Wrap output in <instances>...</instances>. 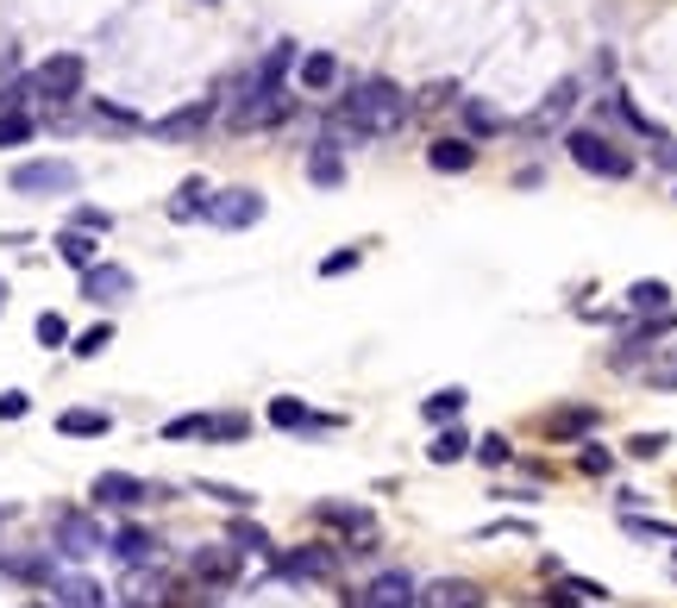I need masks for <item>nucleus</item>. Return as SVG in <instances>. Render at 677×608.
<instances>
[{
  "label": "nucleus",
  "instance_id": "51",
  "mask_svg": "<svg viewBox=\"0 0 677 608\" xmlns=\"http://www.w3.org/2000/svg\"><path fill=\"white\" fill-rule=\"evenodd\" d=\"M120 608H145V603H132V596H125V603H120Z\"/></svg>",
  "mask_w": 677,
  "mask_h": 608
},
{
  "label": "nucleus",
  "instance_id": "19",
  "mask_svg": "<svg viewBox=\"0 0 677 608\" xmlns=\"http://www.w3.org/2000/svg\"><path fill=\"white\" fill-rule=\"evenodd\" d=\"M295 63H301V45H295V38H276L270 51L257 57V70H251V82H257V88H282V76H289Z\"/></svg>",
  "mask_w": 677,
  "mask_h": 608
},
{
  "label": "nucleus",
  "instance_id": "32",
  "mask_svg": "<svg viewBox=\"0 0 677 608\" xmlns=\"http://www.w3.org/2000/svg\"><path fill=\"white\" fill-rule=\"evenodd\" d=\"M32 332H38V345H45V352H63V345L75 339V332H70V320H63L57 307H45V314L32 320Z\"/></svg>",
  "mask_w": 677,
  "mask_h": 608
},
{
  "label": "nucleus",
  "instance_id": "23",
  "mask_svg": "<svg viewBox=\"0 0 677 608\" xmlns=\"http://www.w3.org/2000/svg\"><path fill=\"white\" fill-rule=\"evenodd\" d=\"M602 120H621L627 132H640V138H652V145H665V132L652 126V120H646V113H640L633 101H627L621 88H615V95H602Z\"/></svg>",
  "mask_w": 677,
  "mask_h": 608
},
{
  "label": "nucleus",
  "instance_id": "1",
  "mask_svg": "<svg viewBox=\"0 0 677 608\" xmlns=\"http://www.w3.org/2000/svg\"><path fill=\"white\" fill-rule=\"evenodd\" d=\"M408 107H414V95H408L401 82L364 76V82H351L346 95L333 101V113H326V138H333V145H339V138L376 145V138H389V132L408 120Z\"/></svg>",
  "mask_w": 677,
  "mask_h": 608
},
{
  "label": "nucleus",
  "instance_id": "44",
  "mask_svg": "<svg viewBox=\"0 0 677 608\" xmlns=\"http://www.w3.org/2000/svg\"><path fill=\"white\" fill-rule=\"evenodd\" d=\"M646 382H652V389H677V345L665 357H652V364H646Z\"/></svg>",
  "mask_w": 677,
  "mask_h": 608
},
{
  "label": "nucleus",
  "instance_id": "37",
  "mask_svg": "<svg viewBox=\"0 0 677 608\" xmlns=\"http://www.w3.org/2000/svg\"><path fill=\"white\" fill-rule=\"evenodd\" d=\"M471 452H476V464H489V471H501V464L515 458V446H508L501 433H483V439H471Z\"/></svg>",
  "mask_w": 677,
  "mask_h": 608
},
{
  "label": "nucleus",
  "instance_id": "20",
  "mask_svg": "<svg viewBox=\"0 0 677 608\" xmlns=\"http://www.w3.org/2000/svg\"><path fill=\"white\" fill-rule=\"evenodd\" d=\"M307 182H314V189H339V182H346V157H339L333 138H314V145H307Z\"/></svg>",
  "mask_w": 677,
  "mask_h": 608
},
{
  "label": "nucleus",
  "instance_id": "4",
  "mask_svg": "<svg viewBox=\"0 0 677 608\" xmlns=\"http://www.w3.org/2000/svg\"><path fill=\"white\" fill-rule=\"evenodd\" d=\"M82 88H88V57L82 51H50L38 70H32V95L38 101H82Z\"/></svg>",
  "mask_w": 677,
  "mask_h": 608
},
{
  "label": "nucleus",
  "instance_id": "46",
  "mask_svg": "<svg viewBox=\"0 0 677 608\" xmlns=\"http://www.w3.org/2000/svg\"><path fill=\"white\" fill-rule=\"evenodd\" d=\"M70 227H82V232H107V227H113V214H107V207H75Z\"/></svg>",
  "mask_w": 677,
  "mask_h": 608
},
{
  "label": "nucleus",
  "instance_id": "40",
  "mask_svg": "<svg viewBox=\"0 0 677 608\" xmlns=\"http://www.w3.org/2000/svg\"><path fill=\"white\" fill-rule=\"evenodd\" d=\"M107 345H113V327H107V320H100V327H88V332H75V339H70V352H75V357H100Z\"/></svg>",
  "mask_w": 677,
  "mask_h": 608
},
{
  "label": "nucleus",
  "instance_id": "15",
  "mask_svg": "<svg viewBox=\"0 0 677 608\" xmlns=\"http://www.w3.org/2000/svg\"><path fill=\"white\" fill-rule=\"evenodd\" d=\"M276 564V577H333V564H339V558H333V546H321V539H314V546H295V552H282V558H270Z\"/></svg>",
  "mask_w": 677,
  "mask_h": 608
},
{
  "label": "nucleus",
  "instance_id": "49",
  "mask_svg": "<svg viewBox=\"0 0 677 608\" xmlns=\"http://www.w3.org/2000/svg\"><path fill=\"white\" fill-rule=\"evenodd\" d=\"M339 608H364V603H358V589H351V596H339Z\"/></svg>",
  "mask_w": 677,
  "mask_h": 608
},
{
  "label": "nucleus",
  "instance_id": "3",
  "mask_svg": "<svg viewBox=\"0 0 677 608\" xmlns=\"http://www.w3.org/2000/svg\"><path fill=\"white\" fill-rule=\"evenodd\" d=\"M7 189L25 195V202H45V195H75L82 189V170H75L70 157H25L7 170Z\"/></svg>",
  "mask_w": 677,
  "mask_h": 608
},
{
  "label": "nucleus",
  "instance_id": "7",
  "mask_svg": "<svg viewBox=\"0 0 677 608\" xmlns=\"http://www.w3.org/2000/svg\"><path fill=\"white\" fill-rule=\"evenodd\" d=\"M82 277V302H95V307H120L138 295V282H132V270L125 264H107V257H95L88 270H75Z\"/></svg>",
  "mask_w": 677,
  "mask_h": 608
},
{
  "label": "nucleus",
  "instance_id": "26",
  "mask_svg": "<svg viewBox=\"0 0 677 608\" xmlns=\"http://www.w3.org/2000/svg\"><path fill=\"white\" fill-rule=\"evenodd\" d=\"M207 195H214V189H207L201 177H189L170 202H164V214H170V220H207Z\"/></svg>",
  "mask_w": 677,
  "mask_h": 608
},
{
  "label": "nucleus",
  "instance_id": "53",
  "mask_svg": "<svg viewBox=\"0 0 677 608\" xmlns=\"http://www.w3.org/2000/svg\"><path fill=\"white\" fill-rule=\"evenodd\" d=\"M7 514H13V508H0V521H7Z\"/></svg>",
  "mask_w": 677,
  "mask_h": 608
},
{
  "label": "nucleus",
  "instance_id": "42",
  "mask_svg": "<svg viewBox=\"0 0 677 608\" xmlns=\"http://www.w3.org/2000/svg\"><path fill=\"white\" fill-rule=\"evenodd\" d=\"M364 264V245H346V252H326L321 257V277H351Z\"/></svg>",
  "mask_w": 677,
  "mask_h": 608
},
{
  "label": "nucleus",
  "instance_id": "2",
  "mask_svg": "<svg viewBox=\"0 0 677 608\" xmlns=\"http://www.w3.org/2000/svg\"><path fill=\"white\" fill-rule=\"evenodd\" d=\"M565 157H571L577 170L602 177V182H627V177H633V151H627V145H615L608 132H590V126L565 132Z\"/></svg>",
  "mask_w": 677,
  "mask_h": 608
},
{
  "label": "nucleus",
  "instance_id": "14",
  "mask_svg": "<svg viewBox=\"0 0 677 608\" xmlns=\"http://www.w3.org/2000/svg\"><path fill=\"white\" fill-rule=\"evenodd\" d=\"M214 113H220V101H214V95H207V101H195V107H176V113H164V120H150V138H164V145H176V138H195Z\"/></svg>",
  "mask_w": 677,
  "mask_h": 608
},
{
  "label": "nucleus",
  "instance_id": "45",
  "mask_svg": "<svg viewBox=\"0 0 677 608\" xmlns=\"http://www.w3.org/2000/svg\"><path fill=\"white\" fill-rule=\"evenodd\" d=\"M451 101H458V82H446V76L426 82L421 95H414V107H451Z\"/></svg>",
  "mask_w": 677,
  "mask_h": 608
},
{
  "label": "nucleus",
  "instance_id": "52",
  "mask_svg": "<svg viewBox=\"0 0 677 608\" xmlns=\"http://www.w3.org/2000/svg\"><path fill=\"white\" fill-rule=\"evenodd\" d=\"M25 608H50V603H25Z\"/></svg>",
  "mask_w": 677,
  "mask_h": 608
},
{
  "label": "nucleus",
  "instance_id": "22",
  "mask_svg": "<svg viewBox=\"0 0 677 608\" xmlns=\"http://www.w3.org/2000/svg\"><path fill=\"white\" fill-rule=\"evenodd\" d=\"M107 552L120 558L125 571H132V564H150V552H157V539H150L145 527H132V521H125V527H113V533H107Z\"/></svg>",
  "mask_w": 677,
  "mask_h": 608
},
{
  "label": "nucleus",
  "instance_id": "11",
  "mask_svg": "<svg viewBox=\"0 0 677 608\" xmlns=\"http://www.w3.org/2000/svg\"><path fill=\"white\" fill-rule=\"evenodd\" d=\"M489 596H483V583L471 577H433L414 589V608H483Z\"/></svg>",
  "mask_w": 677,
  "mask_h": 608
},
{
  "label": "nucleus",
  "instance_id": "17",
  "mask_svg": "<svg viewBox=\"0 0 677 608\" xmlns=\"http://www.w3.org/2000/svg\"><path fill=\"white\" fill-rule=\"evenodd\" d=\"M476 145L471 138H433L426 145V170H439V177H464V170H476Z\"/></svg>",
  "mask_w": 677,
  "mask_h": 608
},
{
  "label": "nucleus",
  "instance_id": "25",
  "mask_svg": "<svg viewBox=\"0 0 677 608\" xmlns=\"http://www.w3.org/2000/svg\"><path fill=\"white\" fill-rule=\"evenodd\" d=\"M57 433H70V439H100V433H113V414H100V408H63V414H57Z\"/></svg>",
  "mask_w": 677,
  "mask_h": 608
},
{
  "label": "nucleus",
  "instance_id": "21",
  "mask_svg": "<svg viewBox=\"0 0 677 608\" xmlns=\"http://www.w3.org/2000/svg\"><path fill=\"white\" fill-rule=\"evenodd\" d=\"M295 82L307 88V95H326V88H339V57H333V51H301Z\"/></svg>",
  "mask_w": 677,
  "mask_h": 608
},
{
  "label": "nucleus",
  "instance_id": "50",
  "mask_svg": "<svg viewBox=\"0 0 677 608\" xmlns=\"http://www.w3.org/2000/svg\"><path fill=\"white\" fill-rule=\"evenodd\" d=\"M0 314H7V282H0Z\"/></svg>",
  "mask_w": 677,
  "mask_h": 608
},
{
  "label": "nucleus",
  "instance_id": "27",
  "mask_svg": "<svg viewBox=\"0 0 677 608\" xmlns=\"http://www.w3.org/2000/svg\"><path fill=\"white\" fill-rule=\"evenodd\" d=\"M458 113H464V126H471L476 138H501V132H515V120H508L501 107H489V101H458Z\"/></svg>",
  "mask_w": 677,
  "mask_h": 608
},
{
  "label": "nucleus",
  "instance_id": "29",
  "mask_svg": "<svg viewBox=\"0 0 677 608\" xmlns=\"http://www.w3.org/2000/svg\"><path fill=\"white\" fill-rule=\"evenodd\" d=\"M426 458H433V464H458V458H471V433L458 427V421H446V427L433 433Z\"/></svg>",
  "mask_w": 677,
  "mask_h": 608
},
{
  "label": "nucleus",
  "instance_id": "10",
  "mask_svg": "<svg viewBox=\"0 0 677 608\" xmlns=\"http://www.w3.org/2000/svg\"><path fill=\"white\" fill-rule=\"evenodd\" d=\"M88 502L95 508H138V502H150V483L132 477V471H100L88 483Z\"/></svg>",
  "mask_w": 677,
  "mask_h": 608
},
{
  "label": "nucleus",
  "instance_id": "24",
  "mask_svg": "<svg viewBox=\"0 0 677 608\" xmlns=\"http://www.w3.org/2000/svg\"><path fill=\"white\" fill-rule=\"evenodd\" d=\"M57 257L70 264V270H88L100 257V232H82V227H63L57 232Z\"/></svg>",
  "mask_w": 677,
  "mask_h": 608
},
{
  "label": "nucleus",
  "instance_id": "36",
  "mask_svg": "<svg viewBox=\"0 0 677 608\" xmlns=\"http://www.w3.org/2000/svg\"><path fill=\"white\" fill-rule=\"evenodd\" d=\"M226 539H232L239 552H270V533L257 527V521H245V514H239V521L226 527Z\"/></svg>",
  "mask_w": 677,
  "mask_h": 608
},
{
  "label": "nucleus",
  "instance_id": "5",
  "mask_svg": "<svg viewBox=\"0 0 677 608\" xmlns=\"http://www.w3.org/2000/svg\"><path fill=\"white\" fill-rule=\"evenodd\" d=\"M50 552L82 564V558L107 552V533H100V521L88 514V508H57V546H50Z\"/></svg>",
  "mask_w": 677,
  "mask_h": 608
},
{
  "label": "nucleus",
  "instance_id": "9",
  "mask_svg": "<svg viewBox=\"0 0 677 608\" xmlns=\"http://www.w3.org/2000/svg\"><path fill=\"white\" fill-rule=\"evenodd\" d=\"M264 421H270V427H282V433H333V427H339V414H314L301 396H270Z\"/></svg>",
  "mask_w": 677,
  "mask_h": 608
},
{
  "label": "nucleus",
  "instance_id": "8",
  "mask_svg": "<svg viewBox=\"0 0 677 608\" xmlns=\"http://www.w3.org/2000/svg\"><path fill=\"white\" fill-rule=\"evenodd\" d=\"M239 546H232V539H214V546H195V552H189V577L195 583H207V589H226V583L239 577Z\"/></svg>",
  "mask_w": 677,
  "mask_h": 608
},
{
  "label": "nucleus",
  "instance_id": "18",
  "mask_svg": "<svg viewBox=\"0 0 677 608\" xmlns=\"http://www.w3.org/2000/svg\"><path fill=\"white\" fill-rule=\"evenodd\" d=\"M596 408H583V402H571V408H552L546 414V439H558V446H571V439H590L596 433Z\"/></svg>",
  "mask_w": 677,
  "mask_h": 608
},
{
  "label": "nucleus",
  "instance_id": "28",
  "mask_svg": "<svg viewBox=\"0 0 677 608\" xmlns=\"http://www.w3.org/2000/svg\"><path fill=\"white\" fill-rule=\"evenodd\" d=\"M464 402H471V389H458V382H446V389H433L421 402V414L433 421V427H446V421H458L464 414Z\"/></svg>",
  "mask_w": 677,
  "mask_h": 608
},
{
  "label": "nucleus",
  "instance_id": "12",
  "mask_svg": "<svg viewBox=\"0 0 677 608\" xmlns=\"http://www.w3.org/2000/svg\"><path fill=\"white\" fill-rule=\"evenodd\" d=\"M577 101H583V82H577V76H558V82L546 88L540 113H527V120H521V132H546V126H558V120H565Z\"/></svg>",
  "mask_w": 677,
  "mask_h": 608
},
{
  "label": "nucleus",
  "instance_id": "34",
  "mask_svg": "<svg viewBox=\"0 0 677 608\" xmlns=\"http://www.w3.org/2000/svg\"><path fill=\"white\" fill-rule=\"evenodd\" d=\"M32 132H38V120H32L25 107L0 113V151H13V145H32Z\"/></svg>",
  "mask_w": 677,
  "mask_h": 608
},
{
  "label": "nucleus",
  "instance_id": "33",
  "mask_svg": "<svg viewBox=\"0 0 677 608\" xmlns=\"http://www.w3.org/2000/svg\"><path fill=\"white\" fill-rule=\"evenodd\" d=\"M201 496H207V502H220V508H232V514H245L251 502H257V496H251V489H239V483H214V477H201L195 483Z\"/></svg>",
  "mask_w": 677,
  "mask_h": 608
},
{
  "label": "nucleus",
  "instance_id": "41",
  "mask_svg": "<svg viewBox=\"0 0 677 608\" xmlns=\"http://www.w3.org/2000/svg\"><path fill=\"white\" fill-rule=\"evenodd\" d=\"M95 113H100V120H107V126H120V132H138V126H145V120H138V113H132V107L107 101V95H95Z\"/></svg>",
  "mask_w": 677,
  "mask_h": 608
},
{
  "label": "nucleus",
  "instance_id": "16",
  "mask_svg": "<svg viewBox=\"0 0 677 608\" xmlns=\"http://www.w3.org/2000/svg\"><path fill=\"white\" fill-rule=\"evenodd\" d=\"M358 603L364 608H414V577L408 571H383L358 589Z\"/></svg>",
  "mask_w": 677,
  "mask_h": 608
},
{
  "label": "nucleus",
  "instance_id": "43",
  "mask_svg": "<svg viewBox=\"0 0 677 608\" xmlns=\"http://www.w3.org/2000/svg\"><path fill=\"white\" fill-rule=\"evenodd\" d=\"M665 446H672V433H658V427H652V433H633V439H627V458H640V464H646V458H658Z\"/></svg>",
  "mask_w": 677,
  "mask_h": 608
},
{
  "label": "nucleus",
  "instance_id": "35",
  "mask_svg": "<svg viewBox=\"0 0 677 608\" xmlns=\"http://www.w3.org/2000/svg\"><path fill=\"white\" fill-rule=\"evenodd\" d=\"M577 471H583V477H608V471H615V452L596 446V439H577Z\"/></svg>",
  "mask_w": 677,
  "mask_h": 608
},
{
  "label": "nucleus",
  "instance_id": "47",
  "mask_svg": "<svg viewBox=\"0 0 677 608\" xmlns=\"http://www.w3.org/2000/svg\"><path fill=\"white\" fill-rule=\"evenodd\" d=\"M32 414V396L25 389H0V421H25Z\"/></svg>",
  "mask_w": 677,
  "mask_h": 608
},
{
  "label": "nucleus",
  "instance_id": "13",
  "mask_svg": "<svg viewBox=\"0 0 677 608\" xmlns=\"http://www.w3.org/2000/svg\"><path fill=\"white\" fill-rule=\"evenodd\" d=\"M50 608H107V589L88 571H57L50 577Z\"/></svg>",
  "mask_w": 677,
  "mask_h": 608
},
{
  "label": "nucleus",
  "instance_id": "38",
  "mask_svg": "<svg viewBox=\"0 0 677 608\" xmlns=\"http://www.w3.org/2000/svg\"><path fill=\"white\" fill-rule=\"evenodd\" d=\"M182 439H207V414H176V421H164V446H182Z\"/></svg>",
  "mask_w": 677,
  "mask_h": 608
},
{
  "label": "nucleus",
  "instance_id": "31",
  "mask_svg": "<svg viewBox=\"0 0 677 608\" xmlns=\"http://www.w3.org/2000/svg\"><path fill=\"white\" fill-rule=\"evenodd\" d=\"M7 571L20 583H50L57 577V552H25V558H7Z\"/></svg>",
  "mask_w": 677,
  "mask_h": 608
},
{
  "label": "nucleus",
  "instance_id": "6",
  "mask_svg": "<svg viewBox=\"0 0 677 608\" xmlns=\"http://www.w3.org/2000/svg\"><path fill=\"white\" fill-rule=\"evenodd\" d=\"M264 195H257V189H245V182H239V189H214V195H207V227H220V232H245V227H257V220H264Z\"/></svg>",
  "mask_w": 677,
  "mask_h": 608
},
{
  "label": "nucleus",
  "instance_id": "39",
  "mask_svg": "<svg viewBox=\"0 0 677 608\" xmlns=\"http://www.w3.org/2000/svg\"><path fill=\"white\" fill-rule=\"evenodd\" d=\"M251 421L245 414H207V439H220V446H232V439H245Z\"/></svg>",
  "mask_w": 677,
  "mask_h": 608
},
{
  "label": "nucleus",
  "instance_id": "54",
  "mask_svg": "<svg viewBox=\"0 0 677 608\" xmlns=\"http://www.w3.org/2000/svg\"><path fill=\"white\" fill-rule=\"evenodd\" d=\"M672 195H677V189H672Z\"/></svg>",
  "mask_w": 677,
  "mask_h": 608
},
{
  "label": "nucleus",
  "instance_id": "30",
  "mask_svg": "<svg viewBox=\"0 0 677 608\" xmlns=\"http://www.w3.org/2000/svg\"><path fill=\"white\" fill-rule=\"evenodd\" d=\"M658 307H672V282L640 277L633 289H627V314H658Z\"/></svg>",
  "mask_w": 677,
  "mask_h": 608
},
{
  "label": "nucleus",
  "instance_id": "48",
  "mask_svg": "<svg viewBox=\"0 0 677 608\" xmlns=\"http://www.w3.org/2000/svg\"><path fill=\"white\" fill-rule=\"evenodd\" d=\"M658 163H672V170H677V145H665V151H658Z\"/></svg>",
  "mask_w": 677,
  "mask_h": 608
}]
</instances>
